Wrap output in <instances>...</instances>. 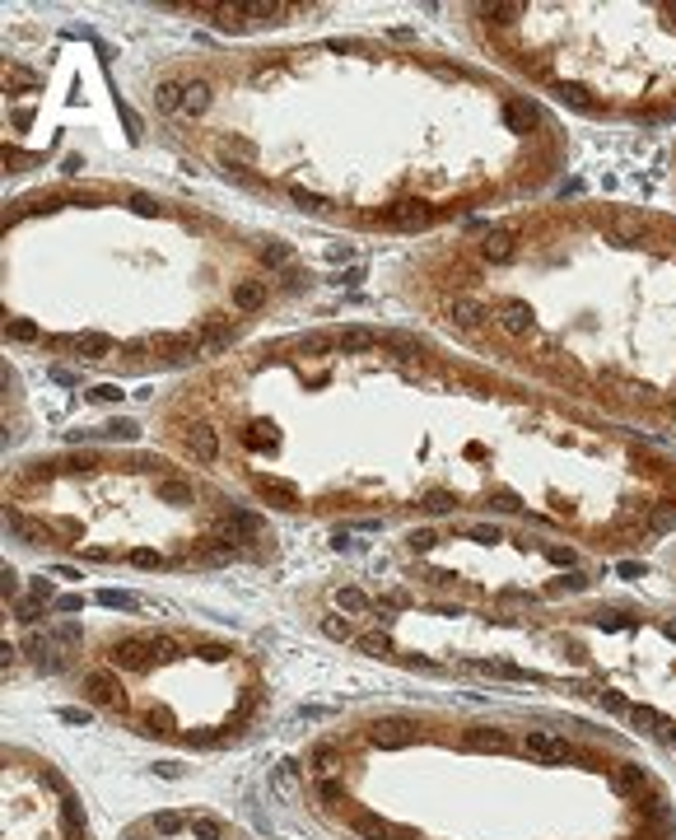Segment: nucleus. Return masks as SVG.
<instances>
[{
  "label": "nucleus",
  "mask_w": 676,
  "mask_h": 840,
  "mask_svg": "<svg viewBox=\"0 0 676 840\" xmlns=\"http://www.w3.org/2000/svg\"><path fill=\"white\" fill-rule=\"evenodd\" d=\"M397 290L495 369L676 439V215L522 206L410 252Z\"/></svg>",
  "instance_id": "nucleus-3"
},
{
  "label": "nucleus",
  "mask_w": 676,
  "mask_h": 840,
  "mask_svg": "<svg viewBox=\"0 0 676 840\" xmlns=\"http://www.w3.org/2000/svg\"><path fill=\"white\" fill-rule=\"evenodd\" d=\"M154 126L299 215L429 234L555 182L569 140L532 94L444 52L312 43L205 52L150 75Z\"/></svg>",
  "instance_id": "nucleus-2"
},
{
  "label": "nucleus",
  "mask_w": 676,
  "mask_h": 840,
  "mask_svg": "<svg viewBox=\"0 0 676 840\" xmlns=\"http://www.w3.org/2000/svg\"><path fill=\"white\" fill-rule=\"evenodd\" d=\"M182 14H201L215 28H266V23L308 19L312 5H173Z\"/></svg>",
  "instance_id": "nucleus-7"
},
{
  "label": "nucleus",
  "mask_w": 676,
  "mask_h": 840,
  "mask_svg": "<svg viewBox=\"0 0 676 840\" xmlns=\"http://www.w3.org/2000/svg\"><path fill=\"white\" fill-rule=\"evenodd\" d=\"M5 271L84 276L5 285V341L98 374L220 364L252 327L289 308L312 276L285 238L117 182H61L5 201Z\"/></svg>",
  "instance_id": "nucleus-4"
},
{
  "label": "nucleus",
  "mask_w": 676,
  "mask_h": 840,
  "mask_svg": "<svg viewBox=\"0 0 676 840\" xmlns=\"http://www.w3.org/2000/svg\"><path fill=\"white\" fill-rule=\"evenodd\" d=\"M5 527L94 565L196 570L261 560L276 532L238 491L164 453L75 448L5 471Z\"/></svg>",
  "instance_id": "nucleus-5"
},
{
  "label": "nucleus",
  "mask_w": 676,
  "mask_h": 840,
  "mask_svg": "<svg viewBox=\"0 0 676 840\" xmlns=\"http://www.w3.org/2000/svg\"><path fill=\"white\" fill-rule=\"evenodd\" d=\"M168 453L289 518H513L634 551L676 527V453L392 327L289 332L154 406Z\"/></svg>",
  "instance_id": "nucleus-1"
},
{
  "label": "nucleus",
  "mask_w": 676,
  "mask_h": 840,
  "mask_svg": "<svg viewBox=\"0 0 676 840\" xmlns=\"http://www.w3.org/2000/svg\"><path fill=\"white\" fill-rule=\"evenodd\" d=\"M471 43L527 89L602 122L676 117V5H466Z\"/></svg>",
  "instance_id": "nucleus-6"
}]
</instances>
